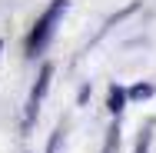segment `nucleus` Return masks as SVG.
<instances>
[{"label": "nucleus", "instance_id": "nucleus-7", "mask_svg": "<svg viewBox=\"0 0 156 153\" xmlns=\"http://www.w3.org/2000/svg\"><path fill=\"white\" fill-rule=\"evenodd\" d=\"M0 53H3V43H0Z\"/></svg>", "mask_w": 156, "mask_h": 153}, {"label": "nucleus", "instance_id": "nucleus-2", "mask_svg": "<svg viewBox=\"0 0 156 153\" xmlns=\"http://www.w3.org/2000/svg\"><path fill=\"white\" fill-rule=\"evenodd\" d=\"M50 80H53V67H50V63H43V70H40V77H37V83H33L30 97H27V110H23V130H30L33 123H37L40 103H43V97H47V90H50Z\"/></svg>", "mask_w": 156, "mask_h": 153}, {"label": "nucleus", "instance_id": "nucleus-1", "mask_svg": "<svg viewBox=\"0 0 156 153\" xmlns=\"http://www.w3.org/2000/svg\"><path fill=\"white\" fill-rule=\"evenodd\" d=\"M66 7H70V0H53V3H50V10L37 20L30 40H27V57H37V53H43V50H47V43L53 40V33H57V27H60Z\"/></svg>", "mask_w": 156, "mask_h": 153}, {"label": "nucleus", "instance_id": "nucleus-5", "mask_svg": "<svg viewBox=\"0 0 156 153\" xmlns=\"http://www.w3.org/2000/svg\"><path fill=\"white\" fill-rule=\"evenodd\" d=\"M60 140H63V133H53V140H50V147H47V153H57V150H60Z\"/></svg>", "mask_w": 156, "mask_h": 153}, {"label": "nucleus", "instance_id": "nucleus-3", "mask_svg": "<svg viewBox=\"0 0 156 153\" xmlns=\"http://www.w3.org/2000/svg\"><path fill=\"white\" fill-rule=\"evenodd\" d=\"M123 103H126V90L113 87V90H110V110H113V113H120V110H123Z\"/></svg>", "mask_w": 156, "mask_h": 153}, {"label": "nucleus", "instance_id": "nucleus-6", "mask_svg": "<svg viewBox=\"0 0 156 153\" xmlns=\"http://www.w3.org/2000/svg\"><path fill=\"white\" fill-rule=\"evenodd\" d=\"M136 153H146V140H143V143H140V147H136Z\"/></svg>", "mask_w": 156, "mask_h": 153}, {"label": "nucleus", "instance_id": "nucleus-4", "mask_svg": "<svg viewBox=\"0 0 156 153\" xmlns=\"http://www.w3.org/2000/svg\"><path fill=\"white\" fill-rule=\"evenodd\" d=\"M126 97H133V100H146V97H153V87H150V83H140V87H133Z\"/></svg>", "mask_w": 156, "mask_h": 153}]
</instances>
